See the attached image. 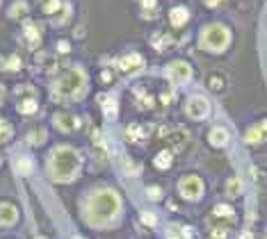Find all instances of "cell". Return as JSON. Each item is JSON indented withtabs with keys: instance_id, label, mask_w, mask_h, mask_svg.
I'll return each instance as SVG.
<instances>
[{
	"instance_id": "cell-1",
	"label": "cell",
	"mask_w": 267,
	"mask_h": 239,
	"mask_svg": "<svg viewBox=\"0 0 267 239\" xmlns=\"http://www.w3.org/2000/svg\"><path fill=\"white\" fill-rule=\"evenodd\" d=\"M78 171H80L78 150L69 148V146H59L48 155V173L53 180H59V182L73 180Z\"/></svg>"
},
{
	"instance_id": "cell-2",
	"label": "cell",
	"mask_w": 267,
	"mask_h": 239,
	"mask_svg": "<svg viewBox=\"0 0 267 239\" xmlns=\"http://www.w3.org/2000/svg\"><path fill=\"white\" fill-rule=\"evenodd\" d=\"M119 196L114 194L112 189H103V191H96L87 203V219L92 223L101 225V223H108L110 219H114L119 212Z\"/></svg>"
},
{
	"instance_id": "cell-3",
	"label": "cell",
	"mask_w": 267,
	"mask_h": 239,
	"mask_svg": "<svg viewBox=\"0 0 267 239\" xmlns=\"http://www.w3.org/2000/svg\"><path fill=\"white\" fill-rule=\"evenodd\" d=\"M84 85H87V75L80 69H69L64 75H59L57 82H55L53 91L59 98H78L84 91Z\"/></svg>"
},
{
	"instance_id": "cell-4",
	"label": "cell",
	"mask_w": 267,
	"mask_h": 239,
	"mask_svg": "<svg viewBox=\"0 0 267 239\" xmlns=\"http://www.w3.org/2000/svg\"><path fill=\"white\" fill-rule=\"evenodd\" d=\"M199 44L203 50H210V53H222L228 44H231V32L224 25H208L203 28L201 37H199Z\"/></svg>"
},
{
	"instance_id": "cell-5",
	"label": "cell",
	"mask_w": 267,
	"mask_h": 239,
	"mask_svg": "<svg viewBox=\"0 0 267 239\" xmlns=\"http://www.w3.org/2000/svg\"><path fill=\"white\" fill-rule=\"evenodd\" d=\"M178 191H181L183 198H188V200H199L201 194H203L201 178H197V175H188V178H183L181 182H178Z\"/></svg>"
},
{
	"instance_id": "cell-6",
	"label": "cell",
	"mask_w": 267,
	"mask_h": 239,
	"mask_svg": "<svg viewBox=\"0 0 267 239\" xmlns=\"http://www.w3.org/2000/svg\"><path fill=\"white\" fill-rule=\"evenodd\" d=\"M185 112H188L190 119H206L208 114H210V103H208L203 96H192V98L188 100V105H185Z\"/></svg>"
},
{
	"instance_id": "cell-7",
	"label": "cell",
	"mask_w": 267,
	"mask_h": 239,
	"mask_svg": "<svg viewBox=\"0 0 267 239\" xmlns=\"http://www.w3.org/2000/svg\"><path fill=\"white\" fill-rule=\"evenodd\" d=\"M117 66H119V71H124L126 75H135L144 69V57L137 55V53H126V55L117 62Z\"/></svg>"
},
{
	"instance_id": "cell-8",
	"label": "cell",
	"mask_w": 267,
	"mask_h": 239,
	"mask_svg": "<svg viewBox=\"0 0 267 239\" xmlns=\"http://www.w3.org/2000/svg\"><path fill=\"white\" fill-rule=\"evenodd\" d=\"M167 75L173 85H183V82H188V80L192 78V69H190L188 62H173V64L169 66Z\"/></svg>"
},
{
	"instance_id": "cell-9",
	"label": "cell",
	"mask_w": 267,
	"mask_h": 239,
	"mask_svg": "<svg viewBox=\"0 0 267 239\" xmlns=\"http://www.w3.org/2000/svg\"><path fill=\"white\" fill-rule=\"evenodd\" d=\"M265 137H267V119L262 121V123L253 125V128H249L247 135H244V139H247V144H260Z\"/></svg>"
},
{
	"instance_id": "cell-10",
	"label": "cell",
	"mask_w": 267,
	"mask_h": 239,
	"mask_svg": "<svg viewBox=\"0 0 267 239\" xmlns=\"http://www.w3.org/2000/svg\"><path fill=\"white\" fill-rule=\"evenodd\" d=\"M23 32H25V39L30 41V46H32V48H37V46L41 44V25L39 23L28 21V23L23 25Z\"/></svg>"
},
{
	"instance_id": "cell-11",
	"label": "cell",
	"mask_w": 267,
	"mask_h": 239,
	"mask_svg": "<svg viewBox=\"0 0 267 239\" xmlns=\"http://www.w3.org/2000/svg\"><path fill=\"white\" fill-rule=\"evenodd\" d=\"M16 219H19V209L14 205H10V203L0 205V225H12V223H16Z\"/></svg>"
},
{
	"instance_id": "cell-12",
	"label": "cell",
	"mask_w": 267,
	"mask_h": 239,
	"mask_svg": "<svg viewBox=\"0 0 267 239\" xmlns=\"http://www.w3.org/2000/svg\"><path fill=\"white\" fill-rule=\"evenodd\" d=\"M55 125H57L59 130H64V132H69V130H73L75 125H78V119H75L73 114L59 112V114H55Z\"/></svg>"
},
{
	"instance_id": "cell-13",
	"label": "cell",
	"mask_w": 267,
	"mask_h": 239,
	"mask_svg": "<svg viewBox=\"0 0 267 239\" xmlns=\"http://www.w3.org/2000/svg\"><path fill=\"white\" fill-rule=\"evenodd\" d=\"M188 19H190V14H188V10H185V7H173V10L169 12V21H171L173 28L185 25V23H188Z\"/></svg>"
},
{
	"instance_id": "cell-14",
	"label": "cell",
	"mask_w": 267,
	"mask_h": 239,
	"mask_svg": "<svg viewBox=\"0 0 267 239\" xmlns=\"http://www.w3.org/2000/svg\"><path fill=\"white\" fill-rule=\"evenodd\" d=\"M210 144L222 148V146L228 144V130L226 128H213L210 130Z\"/></svg>"
},
{
	"instance_id": "cell-15",
	"label": "cell",
	"mask_w": 267,
	"mask_h": 239,
	"mask_svg": "<svg viewBox=\"0 0 267 239\" xmlns=\"http://www.w3.org/2000/svg\"><path fill=\"white\" fill-rule=\"evenodd\" d=\"M16 110H19L21 114H32V112H37V98H25V100H19V105H16Z\"/></svg>"
},
{
	"instance_id": "cell-16",
	"label": "cell",
	"mask_w": 267,
	"mask_h": 239,
	"mask_svg": "<svg viewBox=\"0 0 267 239\" xmlns=\"http://www.w3.org/2000/svg\"><path fill=\"white\" fill-rule=\"evenodd\" d=\"M62 5H64L62 0H41V7H44V12H46L48 16H55V14H57Z\"/></svg>"
},
{
	"instance_id": "cell-17",
	"label": "cell",
	"mask_w": 267,
	"mask_h": 239,
	"mask_svg": "<svg viewBox=\"0 0 267 239\" xmlns=\"http://www.w3.org/2000/svg\"><path fill=\"white\" fill-rule=\"evenodd\" d=\"M226 194L228 196H240L242 194V180L240 178H231L226 182Z\"/></svg>"
},
{
	"instance_id": "cell-18",
	"label": "cell",
	"mask_w": 267,
	"mask_h": 239,
	"mask_svg": "<svg viewBox=\"0 0 267 239\" xmlns=\"http://www.w3.org/2000/svg\"><path fill=\"white\" fill-rule=\"evenodd\" d=\"M44 139H46V130H44V128H37V130H32V132L28 135V144H30V146L44 144Z\"/></svg>"
},
{
	"instance_id": "cell-19",
	"label": "cell",
	"mask_w": 267,
	"mask_h": 239,
	"mask_svg": "<svg viewBox=\"0 0 267 239\" xmlns=\"http://www.w3.org/2000/svg\"><path fill=\"white\" fill-rule=\"evenodd\" d=\"M155 166H158V169H169V166H171V153H169V150L158 153V157H155Z\"/></svg>"
},
{
	"instance_id": "cell-20",
	"label": "cell",
	"mask_w": 267,
	"mask_h": 239,
	"mask_svg": "<svg viewBox=\"0 0 267 239\" xmlns=\"http://www.w3.org/2000/svg\"><path fill=\"white\" fill-rule=\"evenodd\" d=\"M25 12H28V3H23V0H19V3H14V5L10 7V16H12V19H21Z\"/></svg>"
},
{
	"instance_id": "cell-21",
	"label": "cell",
	"mask_w": 267,
	"mask_h": 239,
	"mask_svg": "<svg viewBox=\"0 0 267 239\" xmlns=\"http://www.w3.org/2000/svg\"><path fill=\"white\" fill-rule=\"evenodd\" d=\"M99 100L103 103V110L108 116H117V103H114V98H105V96H99Z\"/></svg>"
},
{
	"instance_id": "cell-22",
	"label": "cell",
	"mask_w": 267,
	"mask_h": 239,
	"mask_svg": "<svg viewBox=\"0 0 267 239\" xmlns=\"http://www.w3.org/2000/svg\"><path fill=\"white\" fill-rule=\"evenodd\" d=\"M59 12H62V14H55V16H50V19H53V23H64V21L71 16V5H69V3H64V5H62V10H59Z\"/></svg>"
},
{
	"instance_id": "cell-23",
	"label": "cell",
	"mask_w": 267,
	"mask_h": 239,
	"mask_svg": "<svg viewBox=\"0 0 267 239\" xmlns=\"http://www.w3.org/2000/svg\"><path fill=\"white\" fill-rule=\"evenodd\" d=\"M10 137H12V125L7 123V121L0 119V144H5Z\"/></svg>"
},
{
	"instance_id": "cell-24",
	"label": "cell",
	"mask_w": 267,
	"mask_h": 239,
	"mask_svg": "<svg viewBox=\"0 0 267 239\" xmlns=\"http://www.w3.org/2000/svg\"><path fill=\"white\" fill-rule=\"evenodd\" d=\"M208 87H210L213 91H222L224 89V80L219 78V75H210V78H208Z\"/></svg>"
},
{
	"instance_id": "cell-25",
	"label": "cell",
	"mask_w": 267,
	"mask_h": 239,
	"mask_svg": "<svg viewBox=\"0 0 267 239\" xmlns=\"http://www.w3.org/2000/svg\"><path fill=\"white\" fill-rule=\"evenodd\" d=\"M188 232H183V228H178V225H169L167 230V237L169 239H183Z\"/></svg>"
},
{
	"instance_id": "cell-26",
	"label": "cell",
	"mask_w": 267,
	"mask_h": 239,
	"mask_svg": "<svg viewBox=\"0 0 267 239\" xmlns=\"http://www.w3.org/2000/svg\"><path fill=\"white\" fill-rule=\"evenodd\" d=\"M142 132H144V130L142 128H139V125H130V128H128V139L130 141H137V139H142Z\"/></svg>"
},
{
	"instance_id": "cell-27",
	"label": "cell",
	"mask_w": 267,
	"mask_h": 239,
	"mask_svg": "<svg viewBox=\"0 0 267 239\" xmlns=\"http://www.w3.org/2000/svg\"><path fill=\"white\" fill-rule=\"evenodd\" d=\"M3 69H7V71H19L21 69V60L16 55H12L10 60L5 62V66H3Z\"/></svg>"
},
{
	"instance_id": "cell-28",
	"label": "cell",
	"mask_w": 267,
	"mask_h": 239,
	"mask_svg": "<svg viewBox=\"0 0 267 239\" xmlns=\"http://www.w3.org/2000/svg\"><path fill=\"white\" fill-rule=\"evenodd\" d=\"M142 7H144V12H146V16L148 19H153V12H155V0H142Z\"/></svg>"
},
{
	"instance_id": "cell-29",
	"label": "cell",
	"mask_w": 267,
	"mask_h": 239,
	"mask_svg": "<svg viewBox=\"0 0 267 239\" xmlns=\"http://www.w3.org/2000/svg\"><path fill=\"white\" fill-rule=\"evenodd\" d=\"M153 44H155V48H158V50H164L169 44H171V39H169L167 35H164V37H160V35H158V37L153 39Z\"/></svg>"
},
{
	"instance_id": "cell-30",
	"label": "cell",
	"mask_w": 267,
	"mask_h": 239,
	"mask_svg": "<svg viewBox=\"0 0 267 239\" xmlns=\"http://www.w3.org/2000/svg\"><path fill=\"white\" fill-rule=\"evenodd\" d=\"M215 216H233V209L228 205H217L215 207Z\"/></svg>"
},
{
	"instance_id": "cell-31",
	"label": "cell",
	"mask_w": 267,
	"mask_h": 239,
	"mask_svg": "<svg viewBox=\"0 0 267 239\" xmlns=\"http://www.w3.org/2000/svg\"><path fill=\"white\" fill-rule=\"evenodd\" d=\"M16 169H19L23 175H28L30 173V159H25V157L19 159V162H16Z\"/></svg>"
},
{
	"instance_id": "cell-32",
	"label": "cell",
	"mask_w": 267,
	"mask_h": 239,
	"mask_svg": "<svg viewBox=\"0 0 267 239\" xmlns=\"http://www.w3.org/2000/svg\"><path fill=\"white\" fill-rule=\"evenodd\" d=\"M228 237V228H215L213 230V239H226Z\"/></svg>"
},
{
	"instance_id": "cell-33",
	"label": "cell",
	"mask_w": 267,
	"mask_h": 239,
	"mask_svg": "<svg viewBox=\"0 0 267 239\" xmlns=\"http://www.w3.org/2000/svg\"><path fill=\"white\" fill-rule=\"evenodd\" d=\"M142 223H146V225H155V216L151 214V212H142Z\"/></svg>"
},
{
	"instance_id": "cell-34",
	"label": "cell",
	"mask_w": 267,
	"mask_h": 239,
	"mask_svg": "<svg viewBox=\"0 0 267 239\" xmlns=\"http://www.w3.org/2000/svg\"><path fill=\"white\" fill-rule=\"evenodd\" d=\"M146 194H148V198H160V194H162V191H160V187H148V191H146Z\"/></svg>"
},
{
	"instance_id": "cell-35",
	"label": "cell",
	"mask_w": 267,
	"mask_h": 239,
	"mask_svg": "<svg viewBox=\"0 0 267 239\" xmlns=\"http://www.w3.org/2000/svg\"><path fill=\"white\" fill-rule=\"evenodd\" d=\"M66 50H69L66 48V41H59V53H66Z\"/></svg>"
},
{
	"instance_id": "cell-36",
	"label": "cell",
	"mask_w": 267,
	"mask_h": 239,
	"mask_svg": "<svg viewBox=\"0 0 267 239\" xmlns=\"http://www.w3.org/2000/svg\"><path fill=\"white\" fill-rule=\"evenodd\" d=\"M103 80H105V82H110V80H112V73H110V71H105V73H103Z\"/></svg>"
},
{
	"instance_id": "cell-37",
	"label": "cell",
	"mask_w": 267,
	"mask_h": 239,
	"mask_svg": "<svg viewBox=\"0 0 267 239\" xmlns=\"http://www.w3.org/2000/svg\"><path fill=\"white\" fill-rule=\"evenodd\" d=\"M3 100H5V89L0 87V105H3Z\"/></svg>"
},
{
	"instance_id": "cell-38",
	"label": "cell",
	"mask_w": 267,
	"mask_h": 239,
	"mask_svg": "<svg viewBox=\"0 0 267 239\" xmlns=\"http://www.w3.org/2000/svg\"><path fill=\"white\" fill-rule=\"evenodd\" d=\"M217 3H219V0H208V5H210V7H215Z\"/></svg>"
},
{
	"instance_id": "cell-39",
	"label": "cell",
	"mask_w": 267,
	"mask_h": 239,
	"mask_svg": "<svg viewBox=\"0 0 267 239\" xmlns=\"http://www.w3.org/2000/svg\"><path fill=\"white\" fill-rule=\"evenodd\" d=\"M242 239H253V237H251V232H244V234H242Z\"/></svg>"
},
{
	"instance_id": "cell-40",
	"label": "cell",
	"mask_w": 267,
	"mask_h": 239,
	"mask_svg": "<svg viewBox=\"0 0 267 239\" xmlns=\"http://www.w3.org/2000/svg\"><path fill=\"white\" fill-rule=\"evenodd\" d=\"M75 239H82V237H75Z\"/></svg>"
},
{
	"instance_id": "cell-41",
	"label": "cell",
	"mask_w": 267,
	"mask_h": 239,
	"mask_svg": "<svg viewBox=\"0 0 267 239\" xmlns=\"http://www.w3.org/2000/svg\"><path fill=\"white\" fill-rule=\"evenodd\" d=\"M0 3H3V0H0Z\"/></svg>"
}]
</instances>
